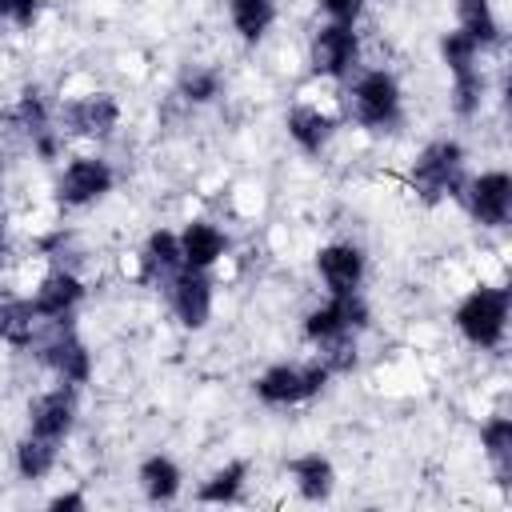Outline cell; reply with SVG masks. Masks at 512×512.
Segmentation results:
<instances>
[{
    "label": "cell",
    "mask_w": 512,
    "mask_h": 512,
    "mask_svg": "<svg viewBox=\"0 0 512 512\" xmlns=\"http://www.w3.org/2000/svg\"><path fill=\"white\" fill-rule=\"evenodd\" d=\"M456 328L476 348H496L508 328V292L504 288H472L456 308Z\"/></svg>",
    "instance_id": "obj_1"
},
{
    "label": "cell",
    "mask_w": 512,
    "mask_h": 512,
    "mask_svg": "<svg viewBox=\"0 0 512 512\" xmlns=\"http://www.w3.org/2000/svg\"><path fill=\"white\" fill-rule=\"evenodd\" d=\"M328 364L324 360H312V364H272L268 372L256 376V396L264 404H300L308 396H316L324 384H328Z\"/></svg>",
    "instance_id": "obj_2"
},
{
    "label": "cell",
    "mask_w": 512,
    "mask_h": 512,
    "mask_svg": "<svg viewBox=\"0 0 512 512\" xmlns=\"http://www.w3.org/2000/svg\"><path fill=\"white\" fill-rule=\"evenodd\" d=\"M352 116L364 128H388L400 116V84L384 68H368L352 84Z\"/></svg>",
    "instance_id": "obj_3"
},
{
    "label": "cell",
    "mask_w": 512,
    "mask_h": 512,
    "mask_svg": "<svg viewBox=\"0 0 512 512\" xmlns=\"http://www.w3.org/2000/svg\"><path fill=\"white\" fill-rule=\"evenodd\" d=\"M460 168H464V148L456 140H436L416 156L412 184L424 200H440L444 192H452L460 184Z\"/></svg>",
    "instance_id": "obj_4"
},
{
    "label": "cell",
    "mask_w": 512,
    "mask_h": 512,
    "mask_svg": "<svg viewBox=\"0 0 512 512\" xmlns=\"http://www.w3.org/2000/svg\"><path fill=\"white\" fill-rule=\"evenodd\" d=\"M364 324H368V304H364L356 292H332L328 304H320V308L308 312L304 332H308V340L328 344V340H336V336H352V332L364 328Z\"/></svg>",
    "instance_id": "obj_5"
},
{
    "label": "cell",
    "mask_w": 512,
    "mask_h": 512,
    "mask_svg": "<svg viewBox=\"0 0 512 512\" xmlns=\"http://www.w3.org/2000/svg\"><path fill=\"white\" fill-rule=\"evenodd\" d=\"M308 60H312V68L320 72V76H332V80H340V76H348L352 68H356V60H360V36L352 32V24H324L316 36H312V48H308Z\"/></svg>",
    "instance_id": "obj_6"
},
{
    "label": "cell",
    "mask_w": 512,
    "mask_h": 512,
    "mask_svg": "<svg viewBox=\"0 0 512 512\" xmlns=\"http://www.w3.org/2000/svg\"><path fill=\"white\" fill-rule=\"evenodd\" d=\"M164 284H168V304H172L176 320L184 328H204L208 316H212V284H208V276L196 272V268H180Z\"/></svg>",
    "instance_id": "obj_7"
},
{
    "label": "cell",
    "mask_w": 512,
    "mask_h": 512,
    "mask_svg": "<svg viewBox=\"0 0 512 512\" xmlns=\"http://www.w3.org/2000/svg\"><path fill=\"white\" fill-rule=\"evenodd\" d=\"M112 180H116V176H112L108 160H100V156H80V160H72V164L60 172L56 192H60L64 204L84 208V204L100 200L104 192H112Z\"/></svg>",
    "instance_id": "obj_8"
},
{
    "label": "cell",
    "mask_w": 512,
    "mask_h": 512,
    "mask_svg": "<svg viewBox=\"0 0 512 512\" xmlns=\"http://www.w3.org/2000/svg\"><path fill=\"white\" fill-rule=\"evenodd\" d=\"M468 208L480 224L500 228L508 220V208H512V176L508 172H480L468 184Z\"/></svg>",
    "instance_id": "obj_9"
},
{
    "label": "cell",
    "mask_w": 512,
    "mask_h": 512,
    "mask_svg": "<svg viewBox=\"0 0 512 512\" xmlns=\"http://www.w3.org/2000/svg\"><path fill=\"white\" fill-rule=\"evenodd\" d=\"M76 424V404H72V392L56 388V392H40L32 404H28V432L32 436H44V440H64Z\"/></svg>",
    "instance_id": "obj_10"
},
{
    "label": "cell",
    "mask_w": 512,
    "mask_h": 512,
    "mask_svg": "<svg viewBox=\"0 0 512 512\" xmlns=\"http://www.w3.org/2000/svg\"><path fill=\"white\" fill-rule=\"evenodd\" d=\"M316 272L328 292H356L364 280V252L356 244H324L316 252Z\"/></svg>",
    "instance_id": "obj_11"
},
{
    "label": "cell",
    "mask_w": 512,
    "mask_h": 512,
    "mask_svg": "<svg viewBox=\"0 0 512 512\" xmlns=\"http://www.w3.org/2000/svg\"><path fill=\"white\" fill-rule=\"evenodd\" d=\"M64 124H68V132H76V136H108V132L120 124V104H116L108 92L80 96V100L64 104Z\"/></svg>",
    "instance_id": "obj_12"
},
{
    "label": "cell",
    "mask_w": 512,
    "mask_h": 512,
    "mask_svg": "<svg viewBox=\"0 0 512 512\" xmlns=\"http://www.w3.org/2000/svg\"><path fill=\"white\" fill-rule=\"evenodd\" d=\"M176 240H180V260H184V268H196V272H208V268L228 252V236H224L216 224H208V220H192Z\"/></svg>",
    "instance_id": "obj_13"
},
{
    "label": "cell",
    "mask_w": 512,
    "mask_h": 512,
    "mask_svg": "<svg viewBox=\"0 0 512 512\" xmlns=\"http://www.w3.org/2000/svg\"><path fill=\"white\" fill-rule=\"evenodd\" d=\"M80 296H84V284H80L72 272L56 268V272H48V276L40 280V288H36V296H32V308H36L40 320H64V316L80 304Z\"/></svg>",
    "instance_id": "obj_14"
},
{
    "label": "cell",
    "mask_w": 512,
    "mask_h": 512,
    "mask_svg": "<svg viewBox=\"0 0 512 512\" xmlns=\"http://www.w3.org/2000/svg\"><path fill=\"white\" fill-rule=\"evenodd\" d=\"M44 364L60 376V384H88V376H92V356L80 344V336H72V332H60L44 344Z\"/></svg>",
    "instance_id": "obj_15"
},
{
    "label": "cell",
    "mask_w": 512,
    "mask_h": 512,
    "mask_svg": "<svg viewBox=\"0 0 512 512\" xmlns=\"http://www.w3.org/2000/svg\"><path fill=\"white\" fill-rule=\"evenodd\" d=\"M288 472H292V484H296V492H300L304 500H328L332 488H336V468H332V460L320 456V452L296 456V460L288 464Z\"/></svg>",
    "instance_id": "obj_16"
},
{
    "label": "cell",
    "mask_w": 512,
    "mask_h": 512,
    "mask_svg": "<svg viewBox=\"0 0 512 512\" xmlns=\"http://www.w3.org/2000/svg\"><path fill=\"white\" fill-rule=\"evenodd\" d=\"M140 268H144V280H168L172 272H180L184 260H180V240H176V232L156 228V232L148 236L144 252H140Z\"/></svg>",
    "instance_id": "obj_17"
},
{
    "label": "cell",
    "mask_w": 512,
    "mask_h": 512,
    "mask_svg": "<svg viewBox=\"0 0 512 512\" xmlns=\"http://www.w3.org/2000/svg\"><path fill=\"white\" fill-rule=\"evenodd\" d=\"M284 124H288V136H292L304 152H320V148L328 144V136H332V116L320 112V108H312V104H296Z\"/></svg>",
    "instance_id": "obj_18"
},
{
    "label": "cell",
    "mask_w": 512,
    "mask_h": 512,
    "mask_svg": "<svg viewBox=\"0 0 512 512\" xmlns=\"http://www.w3.org/2000/svg\"><path fill=\"white\" fill-rule=\"evenodd\" d=\"M180 464L172 460V456H148L144 464H140V488H144V496L148 500H156V504H168V500H176V492H180Z\"/></svg>",
    "instance_id": "obj_19"
},
{
    "label": "cell",
    "mask_w": 512,
    "mask_h": 512,
    "mask_svg": "<svg viewBox=\"0 0 512 512\" xmlns=\"http://www.w3.org/2000/svg\"><path fill=\"white\" fill-rule=\"evenodd\" d=\"M456 20H460V32L472 36L480 48L500 36V20L492 12V0H456Z\"/></svg>",
    "instance_id": "obj_20"
},
{
    "label": "cell",
    "mask_w": 512,
    "mask_h": 512,
    "mask_svg": "<svg viewBox=\"0 0 512 512\" xmlns=\"http://www.w3.org/2000/svg\"><path fill=\"white\" fill-rule=\"evenodd\" d=\"M52 464H56V440H44V436H32L28 432L16 444V472L24 480H44L52 472Z\"/></svg>",
    "instance_id": "obj_21"
},
{
    "label": "cell",
    "mask_w": 512,
    "mask_h": 512,
    "mask_svg": "<svg viewBox=\"0 0 512 512\" xmlns=\"http://www.w3.org/2000/svg\"><path fill=\"white\" fill-rule=\"evenodd\" d=\"M228 16L244 40H260L272 28L276 8H272V0H228Z\"/></svg>",
    "instance_id": "obj_22"
},
{
    "label": "cell",
    "mask_w": 512,
    "mask_h": 512,
    "mask_svg": "<svg viewBox=\"0 0 512 512\" xmlns=\"http://www.w3.org/2000/svg\"><path fill=\"white\" fill-rule=\"evenodd\" d=\"M36 308L32 300H0V340L28 344L36 336Z\"/></svg>",
    "instance_id": "obj_23"
},
{
    "label": "cell",
    "mask_w": 512,
    "mask_h": 512,
    "mask_svg": "<svg viewBox=\"0 0 512 512\" xmlns=\"http://www.w3.org/2000/svg\"><path fill=\"white\" fill-rule=\"evenodd\" d=\"M244 480H248V464H244V460H232V464L216 468V472L204 480L200 500H204V504H232V500L240 496Z\"/></svg>",
    "instance_id": "obj_24"
},
{
    "label": "cell",
    "mask_w": 512,
    "mask_h": 512,
    "mask_svg": "<svg viewBox=\"0 0 512 512\" xmlns=\"http://www.w3.org/2000/svg\"><path fill=\"white\" fill-rule=\"evenodd\" d=\"M440 56H444V64L452 68V76H464V72H476L480 44L456 28V32H448V36L440 40Z\"/></svg>",
    "instance_id": "obj_25"
},
{
    "label": "cell",
    "mask_w": 512,
    "mask_h": 512,
    "mask_svg": "<svg viewBox=\"0 0 512 512\" xmlns=\"http://www.w3.org/2000/svg\"><path fill=\"white\" fill-rule=\"evenodd\" d=\"M180 96L188 104H208L220 96V72L216 68H188L180 76Z\"/></svg>",
    "instance_id": "obj_26"
},
{
    "label": "cell",
    "mask_w": 512,
    "mask_h": 512,
    "mask_svg": "<svg viewBox=\"0 0 512 512\" xmlns=\"http://www.w3.org/2000/svg\"><path fill=\"white\" fill-rule=\"evenodd\" d=\"M480 440H484V452L492 464H508L512 460V420L508 416H492L484 428H480Z\"/></svg>",
    "instance_id": "obj_27"
},
{
    "label": "cell",
    "mask_w": 512,
    "mask_h": 512,
    "mask_svg": "<svg viewBox=\"0 0 512 512\" xmlns=\"http://www.w3.org/2000/svg\"><path fill=\"white\" fill-rule=\"evenodd\" d=\"M452 96H456L452 104H456V112H460V116H476V112H480V100H484V80H480V68H476V72L456 76Z\"/></svg>",
    "instance_id": "obj_28"
},
{
    "label": "cell",
    "mask_w": 512,
    "mask_h": 512,
    "mask_svg": "<svg viewBox=\"0 0 512 512\" xmlns=\"http://www.w3.org/2000/svg\"><path fill=\"white\" fill-rule=\"evenodd\" d=\"M320 8L336 20V24H352L356 16H360V8H364V0H320Z\"/></svg>",
    "instance_id": "obj_29"
},
{
    "label": "cell",
    "mask_w": 512,
    "mask_h": 512,
    "mask_svg": "<svg viewBox=\"0 0 512 512\" xmlns=\"http://www.w3.org/2000/svg\"><path fill=\"white\" fill-rule=\"evenodd\" d=\"M36 16H40V0H12V8H8V20L20 28H28Z\"/></svg>",
    "instance_id": "obj_30"
},
{
    "label": "cell",
    "mask_w": 512,
    "mask_h": 512,
    "mask_svg": "<svg viewBox=\"0 0 512 512\" xmlns=\"http://www.w3.org/2000/svg\"><path fill=\"white\" fill-rule=\"evenodd\" d=\"M52 508H56V512H64V508H84V496H80V492H60V496H52Z\"/></svg>",
    "instance_id": "obj_31"
},
{
    "label": "cell",
    "mask_w": 512,
    "mask_h": 512,
    "mask_svg": "<svg viewBox=\"0 0 512 512\" xmlns=\"http://www.w3.org/2000/svg\"><path fill=\"white\" fill-rule=\"evenodd\" d=\"M8 8H12V0H0V20H8Z\"/></svg>",
    "instance_id": "obj_32"
},
{
    "label": "cell",
    "mask_w": 512,
    "mask_h": 512,
    "mask_svg": "<svg viewBox=\"0 0 512 512\" xmlns=\"http://www.w3.org/2000/svg\"><path fill=\"white\" fill-rule=\"evenodd\" d=\"M0 260H4V220H0Z\"/></svg>",
    "instance_id": "obj_33"
}]
</instances>
